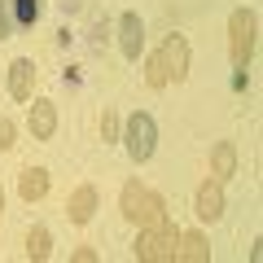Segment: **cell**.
<instances>
[{
    "instance_id": "cell-1",
    "label": "cell",
    "mask_w": 263,
    "mask_h": 263,
    "mask_svg": "<svg viewBox=\"0 0 263 263\" xmlns=\"http://www.w3.org/2000/svg\"><path fill=\"white\" fill-rule=\"evenodd\" d=\"M119 211H123V219L136 224V228H149V224H158V219H167V202H162V193L145 189L141 180H127V184H123Z\"/></svg>"
},
{
    "instance_id": "cell-2",
    "label": "cell",
    "mask_w": 263,
    "mask_h": 263,
    "mask_svg": "<svg viewBox=\"0 0 263 263\" xmlns=\"http://www.w3.org/2000/svg\"><path fill=\"white\" fill-rule=\"evenodd\" d=\"M176 250H180V228L171 219H158V224L141 228V237L132 246V254L141 263H176Z\"/></svg>"
},
{
    "instance_id": "cell-3",
    "label": "cell",
    "mask_w": 263,
    "mask_h": 263,
    "mask_svg": "<svg viewBox=\"0 0 263 263\" xmlns=\"http://www.w3.org/2000/svg\"><path fill=\"white\" fill-rule=\"evenodd\" d=\"M119 141L127 145V158L132 162H149L154 149H158V123H154L145 110H136L127 123H123V136H119Z\"/></svg>"
},
{
    "instance_id": "cell-4",
    "label": "cell",
    "mask_w": 263,
    "mask_h": 263,
    "mask_svg": "<svg viewBox=\"0 0 263 263\" xmlns=\"http://www.w3.org/2000/svg\"><path fill=\"white\" fill-rule=\"evenodd\" d=\"M254 31H259L254 13L250 9H233V18H228V53H233L237 70H246L250 57H254Z\"/></svg>"
},
{
    "instance_id": "cell-5",
    "label": "cell",
    "mask_w": 263,
    "mask_h": 263,
    "mask_svg": "<svg viewBox=\"0 0 263 263\" xmlns=\"http://www.w3.org/2000/svg\"><path fill=\"white\" fill-rule=\"evenodd\" d=\"M158 57H162L167 79H176V84H184V79H189V40L184 35H167V44L158 48Z\"/></svg>"
},
{
    "instance_id": "cell-6",
    "label": "cell",
    "mask_w": 263,
    "mask_h": 263,
    "mask_svg": "<svg viewBox=\"0 0 263 263\" xmlns=\"http://www.w3.org/2000/svg\"><path fill=\"white\" fill-rule=\"evenodd\" d=\"M193 211H197V219H202V224H215V219L224 215V184H219V180H202V184H197Z\"/></svg>"
},
{
    "instance_id": "cell-7",
    "label": "cell",
    "mask_w": 263,
    "mask_h": 263,
    "mask_svg": "<svg viewBox=\"0 0 263 263\" xmlns=\"http://www.w3.org/2000/svg\"><path fill=\"white\" fill-rule=\"evenodd\" d=\"M141 44H145V22L141 13H123L119 18V48L127 62H141Z\"/></svg>"
},
{
    "instance_id": "cell-8",
    "label": "cell",
    "mask_w": 263,
    "mask_h": 263,
    "mask_svg": "<svg viewBox=\"0 0 263 263\" xmlns=\"http://www.w3.org/2000/svg\"><path fill=\"white\" fill-rule=\"evenodd\" d=\"M9 97L13 101H31L35 97V66L27 57H13V66H9Z\"/></svg>"
},
{
    "instance_id": "cell-9",
    "label": "cell",
    "mask_w": 263,
    "mask_h": 263,
    "mask_svg": "<svg viewBox=\"0 0 263 263\" xmlns=\"http://www.w3.org/2000/svg\"><path fill=\"white\" fill-rule=\"evenodd\" d=\"M53 132H57V105L48 97H35V105H31V136L35 141H53Z\"/></svg>"
},
{
    "instance_id": "cell-10",
    "label": "cell",
    "mask_w": 263,
    "mask_h": 263,
    "mask_svg": "<svg viewBox=\"0 0 263 263\" xmlns=\"http://www.w3.org/2000/svg\"><path fill=\"white\" fill-rule=\"evenodd\" d=\"M233 176H237V145L233 141H219L215 149H211V180L228 184Z\"/></svg>"
},
{
    "instance_id": "cell-11",
    "label": "cell",
    "mask_w": 263,
    "mask_h": 263,
    "mask_svg": "<svg viewBox=\"0 0 263 263\" xmlns=\"http://www.w3.org/2000/svg\"><path fill=\"white\" fill-rule=\"evenodd\" d=\"M97 211V189L92 184H79L75 193H70V202H66V215H70V224H88Z\"/></svg>"
},
{
    "instance_id": "cell-12",
    "label": "cell",
    "mask_w": 263,
    "mask_h": 263,
    "mask_svg": "<svg viewBox=\"0 0 263 263\" xmlns=\"http://www.w3.org/2000/svg\"><path fill=\"white\" fill-rule=\"evenodd\" d=\"M18 193H22V202H40V197L48 193V171L44 167H27L18 176Z\"/></svg>"
},
{
    "instance_id": "cell-13",
    "label": "cell",
    "mask_w": 263,
    "mask_h": 263,
    "mask_svg": "<svg viewBox=\"0 0 263 263\" xmlns=\"http://www.w3.org/2000/svg\"><path fill=\"white\" fill-rule=\"evenodd\" d=\"M176 259H184V263H211V246H206V237H202V233H180V250H176Z\"/></svg>"
},
{
    "instance_id": "cell-14",
    "label": "cell",
    "mask_w": 263,
    "mask_h": 263,
    "mask_svg": "<svg viewBox=\"0 0 263 263\" xmlns=\"http://www.w3.org/2000/svg\"><path fill=\"white\" fill-rule=\"evenodd\" d=\"M48 254H53V233H48L44 224H35L27 233V259H35V263H44Z\"/></svg>"
},
{
    "instance_id": "cell-15",
    "label": "cell",
    "mask_w": 263,
    "mask_h": 263,
    "mask_svg": "<svg viewBox=\"0 0 263 263\" xmlns=\"http://www.w3.org/2000/svg\"><path fill=\"white\" fill-rule=\"evenodd\" d=\"M9 5H13V22H18V27H35L40 9H44L40 0H9Z\"/></svg>"
},
{
    "instance_id": "cell-16",
    "label": "cell",
    "mask_w": 263,
    "mask_h": 263,
    "mask_svg": "<svg viewBox=\"0 0 263 263\" xmlns=\"http://www.w3.org/2000/svg\"><path fill=\"white\" fill-rule=\"evenodd\" d=\"M145 84H149V88H167V84H171L167 70H162V57H158V53L145 57Z\"/></svg>"
},
{
    "instance_id": "cell-17",
    "label": "cell",
    "mask_w": 263,
    "mask_h": 263,
    "mask_svg": "<svg viewBox=\"0 0 263 263\" xmlns=\"http://www.w3.org/2000/svg\"><path fill=\"white\" fill-rule=\"evenodd\" d=\"M101 136H105V141H119V136H123V123H119V114H114V110L101 114Z\"/></svg>"
},
{
    "instance_id": "cell-18",
    "label": "cell",
    "mask_w": 263,
    "mask_h": 263,
    "mask_svg": "<svg viewBox=\"0 0 263 263\" xmlns=\"http://www.w3.org/2000/svg\"><path fill=\"white\" fill-rule=\"evenodd\" d=\"M13 27H18V22H13V5H9V0H0V40H9Z\"/></svg>"
},
{
    "instance_id": "cell-19",
    "label": "cell",
    "mask_w": 263,
    "mask_h": 263,
    "mask_svg": "<svg viewBox=\"0 0 263 263\" xmlns=\"http://www.w3.org/2000/svg\"><path fill=\"white\" fill-rule=\"evenodd\" d=\"M13 136H18V127H13V119H0V149H13Z\"/></svg>"
},
{
    "instance_id": "cell-20",
    "label": "cell",
    "mask_w": 263,
    "mask_h": 263,
    "mask_svg": "<svg viewBox=\"0 0 263 263\" xmlns=\"http://www.w3.org/2000/svg\"><path fill=\"white\" fill-rule=\"evenodd\" d=\"M75 263H97V250H88V246H79V250H75Z\"/></svg>"
},
{
    "instance_id": "cell-21",
    "label": "cell",
    "mask_w": 263,
    "mask_h": 263,
    "mask_svg": "<svg viewBox=\"0 0 263 263\" xmlns=\"http://www.w3.org/2000/svg\"><path fill=\"white\" fill-rule=\"evenodd\" d=\"M0 211H5V189H0Z\"/></svg>"
}]
</instances>
